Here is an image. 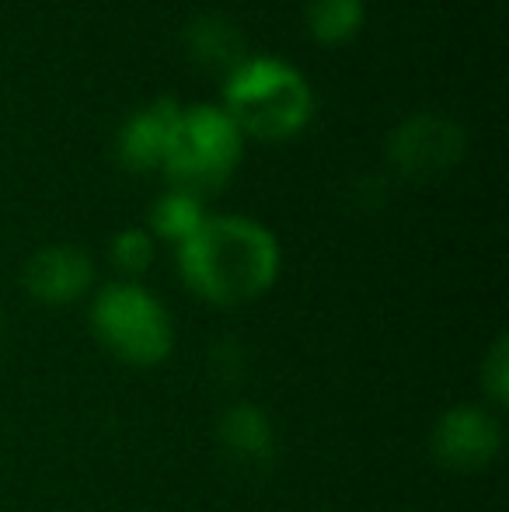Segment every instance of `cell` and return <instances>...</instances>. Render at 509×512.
Returning a JSON list of instances; mask_svg holds the SVG:
<instances>
[{
  "label": "cell",
  "instance_id": "8fae6325",
  "mask_svg": "<svg viewBox=\"0 0 509 512\" xmlns=\"http://www.w3.org/2000/svg\"><path fill=\"white\" fill-rule=\"evenodd\" d=\"M203 220H206L203 199L182 189H168L154 203V209H150V227H154V234L175 244L189 241V237L203 227Z\"/></svg>",
  "mask_w": 509,
  "mask_h": 512
},
{
  "label": "cell",
  "instance_id": "7c38bea8",
  "mask_svg": "<svg viewBox=\"0 0 509 512\" xmlns=\"http://www.w3.org/2000/svg\"><path fill=\"white\" fill-rule=\"evenodd\" d=\"M367 4L363 0H311L307 4V28L318 42H349L363 28Z\"/></svg>",
  "mask_w": 509,
  "mask_h": 512
},
{
  "label": "cell",
  "instance_id": "5b68a950",
  "mask_svg": "<svg viewBox=\"0 0 509 512\" xmlns=\"http://www.w3.org/2000/svg\"><path fill=\"white\" fill-rule=\"evenodd\" d=\"M429 450L447 471H482L503 450V422L482 405H457L436 418Z\"/></svg>",
  "mask_w": 509,
  "mask_h": 512
},
{
  "label": "cell",
  "instance_id": "ba28073f",
  "mask_svg": "<svg viewBox=\"0 0 509 512\" xmlns=\"http://www.w3.org/2000/svg\"><path fill=\"white\" fill-rule=\"evenodd\" d=\"M178 112H182V105L175 98H154L150 105L136 108L126 119V126L119 129V161L133 171L161 168Z\"/></svg>",
  "mask_w": 509,
  "mask_h": 512
},
{
  "label": "cell",
  "instance_id": "9a60e30c",
  "mask_svg": "<svg viewBox=\"0 0 509 512\" xmlns=\"http://www.w3.org/2000/svg\"><path fill=\"white\" fill-rule=\"evenodd\" d=\"M0 331H4V324H0Z\"/></svg>",
  "mask_w": 509,
  "mask_h": 512
},
{
  "label": "cell",
  "instance_id": "4fadbf2b",
  "mask_svg": "<svg viewBox=\"0 0 509 512\" xmlns=\"http://www.w3.org/2000/svg\"><path fill=\"white\" fill-rule=\"evenodd\" d=\"M109 255H112V265L123 269L126 276H140V272L150 269V262H154V234L143 227L119 230L109 244Z\"/></svg>",
  "mask_w": 509,
  "mask_h": 512
},
{
  "label": "cell",
  "instance_id": "277c9868",
  "mask_svg": "<svg viewBox=\"0 0 509 512\" xmlns=\"http://www.w3.org/2000/svg\"><path fill=\"white\" fill-rule=\"evenodd\" d=\"M91 331L126 366H161L175 349V324L168 307L133 283H109L91 300Z\"/></svg>",
  "mask_w": 509,
  "mask_h": 512
},
{
  "label": "cell",
  "instance_id": "30bf717a",
  "mask_svg": "<svg viewBox=\"0 0 509 512\" xmlns=\"http://www.w3.org/2000/svg\"><path fill=\"white\" fill-rule=\"evenodd\" d=\"M185 46L203 67L224 70V74H231L245 60V39H241L238 25L220 14H199L185 32Z\"/></svg>",
  "mask_w": 509,
  "mask_h": 512
},
{
  "label": "cell",
  "instance_id": "5bb4252c",
  "mask_svg": "<svg viewBox=\"0 0 509 512\" xmlns=\"http://www.w3.org/2000/svg\"><path fill=\"white\" fill-rule=\"evenodd\" d=\"M482 391L489 394L496 405L509 401V338L499 335L492 349L482 359Z\"/></svg>",
  "mask_w": 509,
  "mask_h": 512
},
{
  "label": "cell",
  "instance_id": "52a82bcc",
  "mask_svg": "<svg viewBox=\"0 0 509 512\" xmlns=\"http://www.w3.org/2000/svg\"><path fill=\"white\" fill-rule=\"evenodd\" d=\"M21 283L32 300L46 307H63L81 300L95 283L91 255L77 244H49L39 248L21 269Z\"/></svg>",
  "mask_w": 509,
  "mask_h": 512
},
{
  "label": "cell",
  "instance_id": "3957f363",
  "mask_svg": "<svg viewBox=\"0 0 509 512\" xmlns=\"http://www.w3.org/2000/svg\"><path fill=\"white\" fill-rule=\"evenodd\" d=\"M241 154H245V133L238 122L224 112V105L203 102L178 112L161 171L168 175L171 189L203 199V192H217L238 171Z\"/></svg>",
  "mask_w": 509,
  "mask_h": 512
},
{
  "label": "cell",
  "instance_id": "7a4b0ae2",
  "mask_svg": "<svg viewBox=\"0 0 509 512\" xmlns=\"http://www.w3.org/2000/svg\"><path fill=\"white\" fill-rule=\"evenodd\" d=\"M224 112L241 133L258 140H286L314 115V91L293 63L279 56H245L224 74Z\"/></svg>",
  "mask_w": 509,
  "mask_h": 512
},
{
  "label": "cell",
  "instance_id": "9c48e42d",
  "mask_svg": "<svg viewBox=\"0 0 509 512\" xmlns=\"http://www.w3.org/2000/svg\"><path fill=\"white\" fill-rule=\"evenodd\" d=\"M220 446L241 464H265L276 453L272 418L258 405H231L217 425Z\"/></svg>",
  "mask_w": 509,
  "mask_h": 512
},
{
  "label": "cell",
  "instance_id": "8992f818",
  "mask_svg": "<svg viewBox=\"0 0 509 512\" xmlns=\"http://www.w3.org/2000/svg\"><path fill=\"white\" fill-rule=\"evenodd\" d=\"M387 150H391V161L405 175H443V171H450L464 157V129L454 119L419 112L394 129L391 140H387Z\"/></svg>",
  "mask_w": 509,
  "mask_h": 512
},
{
  "label": "cell",
  "instance_id": "6da1fadb",
  "mask_svg": "<svg viewBox=\"0 0 509 512\" xmlns=\"http://www.w3.org/2000/svg\"><path fill=\"white\" fill-rule=\"evenodd\" d=\"M279 241L248 216H206L203 227L178 244V269L196 297L217 307H241L265 297L279 276Z\"/></svg>",
  "mask_w": 509,
  "mask_h": 512
}]
</instances>
